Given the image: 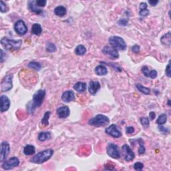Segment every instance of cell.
I'll list each match as a JSON object with an SVG mask.
<instances>
[{"label":"cell","mask_w":171,"mask_h":171,"mask_svg":"<svg viewBox=\"0 0 171 171\" xmlns=\"http://www.w3.org/2000/svg\"><path fill=\"white\" fill-rule=\"evenodd\" d=\"M45 96V91L44 90H39L33 96L32 103L29 104L31 106L28 107L29 112L33 113L36 108L41 106L44 102Z\"/></svg>","instance_id":"obj_1"},{"label":"cell","mask_w":171,"mask_h":171,"mask_svg":"<svg viewBox=\"0 0 171 171\" xmlns=\"http://www.w3.org/2000/svg\"><path fill=\"white\" fill-rule=\"evenodd\" d=\"M54 154V150L52 149H45L40 152L31 159V162L35 164H42L48 161Z\"/></svg>","instance_id":"obj_2"},{"label":"cell","mask_w":171,"mask_h":171,"mask_svg":"<svg viewBox=\"0 0 171 171\" xmlns=\"http://www.w3.org/2000/svg\"><path fill=\"white\" fill-rule=\"evenodd\" d=\"M1 44L4 48L10 51L17 50L22 44V40H11L8 38H3L1 40Z\"/></svg>","instance_id":"obj_3"},{"label":"cell","mask_w":171,"mask_h":171,"mask_svg":"<svg viewBox=\"0 0 171 171\" xmlns=\"http://www.w3.org/2000/svg\"><path fill=\"white\" fill-rule=\"evenodd\" d=\"M108 42L114 48L117 50L124 51L126 49V44L125 41L119 36H112L109 38Z\"/></svg>","instance_id":"obj_4"},{"label":"cell","mask_w":171,"mask_h":171,"mask_svg":"<svg viewBox=\"0 0 171 171\" xmlns=\"http://www.w3.org/2000/svg\"><path fill=\"white\" fill-rule=\"evenodd\" d=\"M109 122H110V120H109V118L107 116L102 114H98L95 117L91 118L89 120L88 124L91 125V126L99 127L108 124Z\"/></svg>","instance_id":"obj_5"},{"label":"cell","mask_w":171,"mask_h":171,"mask_svg":"<svg viewBox=\"0 0 171 171\" xmlns=\"http://www.w3.org/2000/svg\"><path fill=\"white\" fill-rule=\"evenodd\" d=\"M1 92H8L13 88V75L9 74L3 77L1 83Z\"/></svg>","instance_id":"obj_6"},{"label":"cell","mask_w":171,"mask_h":171,"mask_svg":"<svg viewBox=\"0 0 171 171\" xmlns=\"http://www.w3.org/2000/svg\"><path fill=\"white\" fill-rule=\"evenodd\" d=\"M107 154L109 156H110L111 158L118 159L120 157V152L118 149V147L117 145H116L115 144L110 143L108 145L106 149Z\"/></svg>","instance_id":"obj_7"},{"label":"cell","mask_w":171,"mask_h":171,"mask_svg":"<svg viewBox=\"0 0 171 171\" xmlns=\"http://www.w3.org/2000/svg\"><path fill=\"white\" fill-rule=\"evenodd\" d=\"M19 165H20L19 159H18L17 157H12V158L9 159L8 161H6L5 163H3V164L1 166L4 170H8L16 167V166H17Z\"/></svg>","instance_id":"obj_8"},{"label":"cell","mask_w":171,"mask_h":171,"mask_svg":"<svg viewBox=\"0 0 171 171\" xmlns=\"http://www.w3.org/2000/svg\"><path fill=\"white\" fill-rule=\"evenodd\" d=\"M106 134H108V135L112 136L114 138H120L122 136V133L118 129V126L116 124H112L110 126L107 128L105 130Z\"/></svg>","instance_id":"obj_9"},{"label":"cell","mask_w":171,"mask_h":171,"mask_svg":"<svg viewBox=\"0 0 171 171\" xmlns=\"http://www.w3.org/2000/svg\"><path fill=\"white\" fill-rule=\"evenodd\" d=\"M14 29L17 34L20 36L25 35L28 31V28L23 20H18L15 23L14 25Z\"/></svg>","instance_id":"obj_10"},{"label":"cell","mask_w":171,"mask_h":171,"mask_svg":"<svg viewBox=\"0 0 171 171\" xmlns=\"http://www.w3.org/2000/svg\"><path fill=\"white\" fill-rule=\"evenodd\" d=\"M10 152V147L8 142H3L1 145V152H0V161L3 162L8 157Z\"/></svg>","instance_id":"obj_11"},{"label":"cell","mask_w":171,"mask_h":171,"mask_svg":"<svg viewBox=\"0 0 171 171\" xmlns=\"http://www.w3.org/2000/svg\"><path fill=\"white\" fill-rule=\"evenodd\" d=\"M102 52L106 55H108L110 56L112 58H119V54H118V50L114 48L113 47L109 46V45H106L104 47V48L102 49Z\"/></svg>","instance_id":"obj_12"},{"label":"cell","mask_w":171,"mask_h":171,"mask_svg":"<svg viewBox=\"0 0 171 171\" xmlns=\"http://www.w3.org/2000/svg\"><path fill=\"white\" fill-rule=\"evenodd\" d=\"M122 150L125 152V160L126 161H132L135 158V154H134V152L128 144L123 145Z\"/></svg>","instance_id":"obj_13"},{"label":"cell","mask_w":171,"mask_h":171,"mask_svg":"<svg viewBox=\"0 0 171 171\" xmlns=\"http://www.w3.org/2000/svg\"><path fill=\"white\" fill-rule=\"evenodd\" d=\"M10 107V100L8 97L5 95H2L1 96V107H0V111L1 112H4L9 110Z\"/></svg>","instance_id":"obj_14"},{"label":"cell","mask_w":171,"mask_h":171,"mask_svg":"<svg viewBox=\"0 0 171 171\" xmlns=\"http://www.w3.org/2000/svg\"><path fill=\"white\" fill-rule=\"evenodd\" d=\"M57 114L60 118H66L70 116V110L68 106H64L60 107L56 110Z\"/></svg>","instance_id":"obj_15"},{"label":"cell","mask_w":171,"mask_h":171,"mask_svg":"<svg viewBox=\"0 0 171 171\" xmlns=\"http://www.w3.org/2000/svg\"><path fill=\"white\" fill-rule=\"evenodd\" d=\"M142 72L146 77H150V78L152 79L156 78L157 75H158V73L156 70H150L149 68L146 66L142 68Z\"/></svg>","instance_id":"obj_16"},{"label":"cell","mask_w":171,"mask_h":171,"mask_svg":"<svg viewBox=\"0 0 171 171\" xmlns=\"http://www.w3.org/2000/svg\"><path fill=\"white\" fill-rule=\"evenodd\" d=\"M100 88V84L98 82L91 81L89 84V92L92 95H95Z\"/></svg>","instance_id":"obj_17"},{"label":"cell","mask_w":171,"mask_h":171,"mask_svg":"<svg viewBox=\"0 0 171 171\" xmlns=\"http://www.w3.org/2000/svg\"><path fill=\"white\" fill-rule=\"evenodd\" d=\"M75 98V94L73 91L72 90H68L66 91L65 92L63 93L62 96H61V100L65 102H70L74 100Z\"/></svg>","instance_id":"obj_18"},{"label":"cell","mask_w":171,"mask_h":171,"mask_svg":"<svg viewBox=\"0 0 171 171\" xmlns=\"http://www.w3.org/2000/svg\"><path fill=\"white\" fill-rule=\"evenodd\" d=\"M95 73L98 76H105L108 74V70L103 65H99L95 68Z\"/></svg>","instance_id":"obj_19"},{"label":"cell","mask_w":171,"mask_h":171,"mask_svg":"<svg viewBox=\"0 0 171 171\" xmlns=\"http://www.w3.org/2000/svg\"><path fill=\"white\" fill-rule=\"evenodd\" d=\"M149 14V11L147 9V4L146 3H141L140 4V11L139 15L142 17H146Z\"/></svg>","instance_id":"obj_20"},{"label":"cell","mask_w":171,"mask_h":171,"mask_svg":"<svg viewBox=\"0 0 171 171\" xmlns=\"http://www.w3.org/2000/svg\"><path fill=\"white\" fill-rule=\"evenodd\" d=\"M54 13L56 15L60 17H63L66 14V8L64 6H58L54 9Z\"/></svg>","instance_id":"obj_21"},{"label":"cell","mask_w":171,"mask_h":171,"mask_svg":"<svg viewBox=\"0 0 171 171\" xmlns=\"http://www.w3.org/2000/svg\"><path fill=\"white\" fill-rule=\"evenodd\" d=\"M74 89L77 92L82 93L86 90V84L84 82H78L74 86Z\"/></svg>","instance_id":"obj_22"},{"label":"cell","mask_w":171,"mask_h":171,"mask_svg":"<svg viewBox=\"0 0 171 171\" xmlns=\"http://www.w3.org/2000/svg\"><path fill=\"white\" fill-rule=\"evenodd\" d=\"M52 138L51 133L50 132H43V133H40L39 134L38 136V140L41 141V142H44L47 140H50Z\"/></svg>","instance_id":"obj_23"},{"label":"cell","mask_w":171,"mask_h":171,"mask_svg":"<svg viewBox=\"0 0 171 171\" xmlns=\"http://www.w3.org/2000/svg\"><path fill=\"white\" fill-rule=\"evenodd\" d=\"M161 41L164 45L166 47H170V33L168 32L161 38Z\"/></svg>","instance_id":"obj_24"},{"label":"cell","mask_w":171,"mask_h":171,"mask_svg":"<svg viewBox=\"0 0 171 171\" xmlns=\"http://www.w3.org/2000/svg\"><path fill=\"white\" fill-rule=\"evenodd\" d=\"M29 9L31 10V11L34 12L37 14H40L42 12V11L41 10H39L38 8V6L36 5V1H30L28 3Z\"/></svg>","instance_id":"obj_25"},{"label":"cell","mask_w":171,"mask_h":171,"mask_svg":"<svg viewBox=\"0 0 171 171\" xmlns=\"http://www.w3.org/2000/svg\"><path fill=\"white\" fill-rule=\"evenodd\" d=\"M31 32L36 36H40L42 32V26L39 24H34L31 28Z\"/></svg>","instance_id":"obj_26"},{"label":"cell","mask_w":171,"mask_h":171,"mask_svg":"<svg viewBox=\"0 0 171 171\" xmlns=\"http://www.w3.org/2000/svg\"><path fill=\"white\" fill-rule=\"evenodd\" d=\"M35 152L36 148L33 145H27L24 149V153L26 155H28V156L35 154Z\"/></svg>","instance_id":"obj_27"},{"label":"cell","mask_w":171,"mask_h":171,"mask_svg":"<svg viewBox=\"0 0 171 171\" xmlns=\"http://www.w3.org/2000/svg\"><path fill=\"white\" fill-rule=\"evenodd\" d=\"M86 48L83 45H79L75 49V54L77 56H83L86 54Z\"/></svg>","instance_id":"obj_28"},{"label":"cell","mask_w":171,"mask_h":171,"mask_svg":"<svg viewBox=\"0 0 171 171\" xmlns=\"http://www.w3.org/2000/svg\"><path fill=\"white\" fill-rule=\"evenodd\" d=\"M136 87L139 91H140V92L143 93V94H147V95H149V94H150V89L149 88L144 87V86H142V84H136Z\"/></svg>","instance_id":"obj_29"},{"label":"cell","mask_w":171,"mask_h":171,"mask_svg":"<svg viewBox=\"0 0 171 171\" xmlns=\"http://www.w3.org/2000/svg\"><path fill=\"white\" fill-rule=\"evenodd\" d=\"M28 66L31 69L36 70V71H40L41 68H42V66H41L40 64L36 62V61H31L28 64Z\"/></svg>","instance_id":"obj_30"},{"label":"cell","mask_w":171,"mask_h":171,"mask_svg":"<svg viewBox=\"0 0 171 171\" xmlns=\"http://www.w3.org/2000/svg\"><path fill=\"white\" fill-rule=\"evenodd\" d=\"M167 121V116L165 114H161L158 116V119L156 120V123L158 125H163Z\"/></svg>","instance_id":"obj_31"},{"label":"cell","mask_w":171,"mask_h":171,"mask_svg":"<svg viewBox=\"0 0 171 171\" xmlns=\"http://www.w3.org/2000/svg\"><path fill=\"white\" fill-rule=\"evenodd\" d=\"M50 114H51V112H46L44 114V116H43L42 119V124H44V126H47L49 124V118Z\"/></svg>","instance_id":"obj_32"},{"label":"cell","mask_w":171,"mask_h":171,"mask_svg":"<svg viewBox=\"0 0 171 171\" xmlns=\"http://www.w3.org/2000/svg\"><path fill=\"white\" fill-rule=\"evenodd\" d=\"M46 51L52 53V52H55L56 51V45L53 44V43L49 42L46 44Z\"/></svg>","instance_id":"obj_33"},{"label":"cell","mask_w":171,"mask_h":171,"mask_svg":"<svg viewBox=\"0 0 171 171\" xmlns=\"http://www.w3.org/2000/svg\"><path fill=\"white\" fill-rule=\"evenodd\" d=\"M139 144H140V148H139L138 150V153L140 154H142L145 152V147L144 146V142L142 139L140 138L138 140Z\"/></svg>","instance_id":"obj_34"},{"label":"cell","mask_w":171,"mask_h":171,"mask_svg":"<svg viewBox=\"0 0 171 171\" xmlns=\"http://www.w3.org/2000/svg\"><path fill=\"white\" fill-rule=\"evenodd\" d=\"M140 122L142 126L145 128L149 127V119L147 117H142L140 118Z\"/></svg>","instance_id":"obj_35"},{"label":"cell","mask_w":171,"mask_h":171,"mask_svg":"<svg viewBox=\"0 0 171 171\" xmlns=\"http://www.w3.org/2000/svg\"><path fill=\"white\" fill-rule=\"evenodd\" d=\"M0 10H1V12L5 13L7 12L9 10V8H8L6 4L4 3L3 1H1V5H0Z\"/></svg>","instance_id":"obj_36"},{"label":"cell","mask_w":171,"mask_h":171,"mask_svg":"<svg viewBox=\"0 0 171 171\" xmlns=\"http://www.w3.org/2000/svg\"><path fill=\"white\" fill-rule=\"evenodd\" d=\"M144 167V165L142 163H140V162H137L134 165V168L136 170H142Z\"/></svg>","instance_id":"obj_37"},{"label":"cell","mask_w":171,"mask_h":171,"mask_svg":"<svg viewBox=\"0 0 171 171\" xmlns=\"http://www.w3.org/2000/svg\"><path fill=\"white\" fill-rule=\"evenodd\" d=\"M47 1L45 0H37L36 1V5L38 7H45Z\"/></svg>","instance_id":"obj_38"},{"label":"cell","mask_w":171,"mask_h":171,"mask_svg":"<svg viewBox=\"0 0 171 171\" xmlns=\"http://www.w3.org/2000/svg\"><path fill=\"white\" fill-rule=\"evenodd\" d=\"M158 131H160L161 133L164 134H167V133H168V132H169L167 128H166L162 126V125H159L158 127Z\"/></svg>","instance_id":"obj_39"},{"label":"cell","mask_w":171,"mask_h":171,"mask_svg":"<svg viewBox=\"0 0 171 171\" xmlns=\"http://www.w3.org/2000/svg\"><path fill=\"white\" fill-rule=\"evenodd\" d=\"M170 61H169V62H168L167 66H166V76H167L168 77H170Z\"/></svg>","instance_id":"obj_40"},{"label":"cell","mask_w":171,"mask_h":171,"mask_svg":"<svg viewBox=\"0 0 171 171\" xmlns=\"http://www.w3.org/2000/svg\"><path fill=\"white\" fill-rule=\"evenodd\" d=\"M132 50H133L134 53L138 54V52H140V46L138 45H134V46H133V47H132Z\"/></svg>","instance_id":"obj_41"},{"label":"cell","mask_w":171,"mask_h":171,"mask_svg":"<svg viewBox=\"0 0 171 171\" xmlns=\"http://www.w3.org/2000/svg\"><path fill=\"white\" fill-rule=\"evenodd\" d=\"M134 132V127L133 126H129V127H127L126 129V133L128 134H133Z\"/></svg>","instance_id":"obj_42"},{"label":"cell","mask_w":171,"mask_h":171,"mask_svg":"<svg viewBox=\"0 0 171 171\" xmlns=\"http://www.w3.org/2000/svg\"><path fill=\"white\" fill-rule=\"evenodd\" d=\"M118 24H119L120 26H126L127 24H128V22H127L126 20H120L119 22H118Z\"/></svg>","instance_id":"obj_43"},{"label":"cell","mask_w":171,"mask_h":171,"mask_svg":"<svg viewBox=\"0 0 171 171\" xmlns=\"http://www.w3.org/2000/svg\"><path fill=\"white\" fill-rule=\"evenodd\" d=\"M155 117H156V114H155L154 112H150L149 113V118L150 120H153Z\"/></svg>","instance_id":"obj_44"},{"label":"cell","mask_w":171,"mask_h":171,"mask_svg":"<svg viewBox=\"0 0 171 171\" xmlns=\"http://www.w3.org/2000/svg\"><path fill=\"white\" fill-rule=\"evenodd\" d=\"M149 3L152 6H155L157 3H158V1H152V0H150V1H149Z\"/></svg>","instance_id":"obj_45"},{"label":"cell","mask_w":171,"mask_h":171,"mask_svg":"<svg viewBox=\"0 0 171 171\" xmlns=\"http://www.w3.org/2000/svg\"><path fill=\"white\" fill-rule=\"evenodd\" d=\"M1 62L2 63L3 61V60L6 59V58H4V55H6V54L4 53V52H3V50H1Z\"/></svg>","instance_id":"obj_46"},{"label":"cell","mask_w":171,"mask_h":171,"mask_svg":"<svg viewBox=\"0 0 171 171\" xmlns=\"http://www.w3.org/2000/svg\"><path fill=\"white\" fill-rule=\"evenodd\" d=\"M168 106H170V100H168Z\"/></svg>","instance_id":"obj_47"}]
</instances>
